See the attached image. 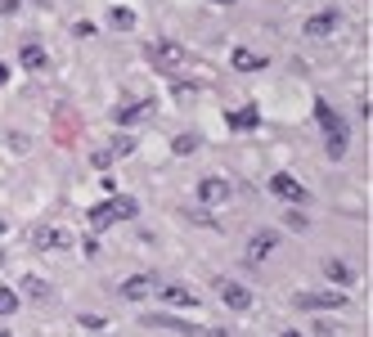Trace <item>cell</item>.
I'll return each instance as SVG.
<instances>
[{"label":"cell","mask_w":373,"mask_h":337,"mask_svg":"<svg viewBox=\"0 0 373 337\" xmlns=\"http://www.w3.org/2000/svg\"><path fill=\"white\" fill-rule=\"evenodd\" d=\"M0 337H9V329H0Z\"/></svg>","instance_id":"f546056e"},{"label":"cell","mask_w":373,"mask_h":337,"mask_svg":"<svg viewBox=\"0 0 373 337\" xmlns=\"http://www.w3.org/2000/svg\"><path fill=\"white\" fill-rule=\"evenodd\" d=\"M274 243H279V238H274L270 234V229H261V234H252V238H247V261H265V256H270L274 252Z\"/></svg>","instance_id":"ba28073f"},{"label":"cell","mask_w":373,"mask_h":337,"mask_svg":"<svg viewBox=\"0 0 373 337\" xmlns=\"http://www.w3.org/2000/svg\"><path fill=\"white\" fill-rule=\"evenodd\" d=\"M171 149H176L180 158H189V153L198 149V135H176V144H171Z\"/></svg>","instance_id":"44dd1931"},{"label":"cell","mask_w":373,"mask_h":337,"mask_svg":"<svg viewBox=\"0 0 373 337\" xmlns=\"http://www.w3.org/2000/svg\"><path fill=\"white\" fill-rule=\"evenodd\" d=\"M108 153H113V158H126V153H135V140H131V135H117Z\"/></svg>","instance_id":"7402d4cb"},{"label":"cell","mask_w":373,"mask_h":337,"mask_svg":"<svg viewBox=\"0 0 373 337\" xmlns=\"http://www.w3.org/2000/svg\"><path fill=\"white\" fill-rule=\"evenodd\" d=\"M216 293H221V302L229 306V311H252V293H247L243 283H234V279H221Z\"/></svg>","instance_id":"8992f818"},{"label":"cell","mask_w":373,"mask_h":337,"mask_svg":"<svg viewBox=\"0 0 373 337\" xmlns=\"http://www.w3.org/2000/svg\"><path fill=\"white\" fill-rule=\"evenodd\" d=\"M14 311H18V293H14V288H0V315L9 320Z\"/></svg>","instance_id":"ac0fdd59"},{"label":"cell","mask_w":373,"mask_h":337,"mask_svg":"<svg viewBox=\"0 0 373 337\" xmlns=\"http://www.w3.org/2000/svg\"><path fill=\"white\" fill-rule=\"evenodd\" d=\"M333 27H338V14H315V18H306V36H329Z\"/></svg>","instance_id":"7c38bea8"},{"label":"cell","mask_w":373,"mask_h":337,"mask_svg":"<svg viewBox=\"0 0 373 337\" xmlns=\"http://www.w3.org/2000/svg\"><path fill=\"white\" fill-rule=\"evenodd\" d=\"M18 59H23V67H27V72H41V67H45V50H41V45H32V41H27Z\"/></svg>","instance_id":"4fadbf2b"},{"label":"cell","mask_w":373,"mask_h":337,"mask_svg":"<svg viewBox=\"0 0 373 337\" xmlns=\"http://www.w3.org/2000/svg\"><path fill=\"white\" fill-rule=\"evenodd\" d=\"M315 117H320V126H324V144H329V158H342L347 153V126H342V117L329 108V104H315Z\"/></svg>","instance_id":"6da1fadb"},{"label":"cell","mask_w":373,"mask_h":337,"mask_svg":"<svg viewBox=\"0 0 373 337\" xmlns=\"http://www.w3.org/2000/svg\"><path fill=\"white\" fill-rule=\"evenodd\" d=\"M283 220H288V225H292V229H306V225H310V220H306V216H301V211H288V216H283Z\"/></svg>","instance_id":"cb8c5ba5"},{"label":"cell","mask_w":373,"mask_h":337,"mask_svg":"<svg viewBox=\"0 0 373 337\" xmlns=\"http://www.w3.org/2000/svg\"><path fill=\"white\" fill-rule=\"evenodd\" d=\"M153 113V99L149 104H126V108H117L113 113V117H117V126H135V122H144Z\"/></svg>","instance_id":"8fae6325"},{"label":"cell","mask_w":373,"mask_h":337,"mask_svg":"<svg viewBox=\"0 0 373 337\" xmlns=\"http://www.w3.org/2000/svg\"><path fill=\"white\" fill-rule=\"evenodd\" d=\"M149 63L162 67V72H180V67H185V45H176V41H153V45H149Z\"/></svg>","instance_id":"3957f363"},{"label":"cell","mask_w":373,"mask_h":337,"mask_svg":"<svg viewBox=\"0 0 373 337\" xmlns=\"http://www.w3.org/2000/svg\"><path fill=\"white\" fill-rule=\"evenodd\" d=\"M256 117H261V113L252 108V104H247V108H238V113H229V126L234 131H247V126H256Z\"/></svg>","instance_id":"2e32d148"},{"label":"cell","mask_w":373,"mask_h":337,"mask_svg":"<svg viewBox=\"0 0 373 337\" xmlns=\"http://www.w3.org/2000/svg\"><path fill=\"white\" fill-rule=\"evenodd\" d=\"M234 198V185H229L225 176H207V180H198V202L203 207H221V202Z\"/></svg>","instance_id":"277c9868"},{"label":"cell","mask_w":373,"mask_h":337,"mask_svg":"<svg viewBox=\"0 0 373 337\" xmlns=\"http://www.w3.org/2000/svg\"><path fill=\"white\" fill-rule=\"evenodd\" d=\"M135 198H113V202H103V207H94L90 211V229H94V234H103V229H108L113 225V220H131V216H135Z\"/></svg>","instance_id":"7a4b0ae2"},{"label":"cell","mask_w":373,"mask_h":337,"mask_svg":"<svg viewBox=\"0 0 373 337\" xmlns=\"http://www.w3.org/2000/svg\"><path fill=\"white\" fill-rule=\"evenodd\" d=\"M207 5H221L225 9V5H234V0H207Z\"/></svg>","instance_id":"4316f807"},{"label":"cell","mask_w":373,"mask_h":337,"mask_svg":"<svg viewBox=\"0 0 373 337\" xmlns=\"http://www.w3.org/2000/svg\"><path fill=\"white\" fill-rule=\"evenodd\" d=\"M324 270H329V279H338V283H347V279H351L347 261H324Z\"/></svg>","instance_id":"ffe728a7"},{"label":"cell","mask_w":373,"mask_h":337,"mask_svg":"<svg viewBox=\"0 0 373 337\" xmlns=\"http://www.w3.org/2000/svg\"><path fill=\"white\" fill-rule=\"evenodd\" d=\"M23 293H27V297H36V302H41V297H45V293H50V288H45V279H36V274H27V279H23Z\"/></svg>","instance_id":"d6986e66"},{"label":"cell","mask_w":373,"mask_h":337,"mask_svg":"<svg viewBox=\"0 0 373 337\" xmlns=\"http://www.w3.org/2000/svg\"><path fill=\"white\" fill-rule=\"evenodd\" d=\"M185 220H194V225H216V220H212V211H207V207H194V211H185Z\"/></svg>","instance_id":"603a6c76"},{"label":"cell","mask_w":373,"mask_h":337,"mask_svg":"<svg viewBox=\"0 0 373 337\" xmlns=\"http://www.w3.org/2000/svg\"><path fill=\"white\" fill-rule=\"evenodd\" d=\"M108 23L117 27V32H126V27H135V14H131V9H122V5H117V9H108Z\"/></svg>","instance_id":"e0dca14e"},{"label":"cell","mask_w":373,"mask_h":337,"mask_svg":"<svg viewBox=\"0 0 373 337\" xmlns=\"http://www.w3.org/2000/svg\"><path fill=\"white\" fill-rule=\"evenodd\" d=\"M279 337H301V333H292V329H288V333H279Z\"/></svg>","instance_id":"f1b7e54d"},{"label":"cell","mask_w":373,"mask_h":337,"mask_svg":"<svg viewBox=\"0 0 373 337\" xmlns=\"http://www.w3.org/2000/svg\"><path fill=\"white\" fill-rule=\"evenodd\" d=\"M234 67L238 72H256V67H265L261 54H252V50H234Z\"/></svg>","instance_id":"9a60e30c"},{"label":"cell","mask_w":373,"mask_h":337,"mask_svg":"<svg viewBox=\"0 0 373 337\" xmlns=\"http://www.w3.org/2000/svg\"><path fill=\"white\" fill-rule=\"evenodd\" d=\"M162 297H167L171 306H198V297L189 293V288H180V283H171V288H162Z\"/></svg>","instance_id":"5bb4252c"},{"label":"cell","mask_w":373,"mask_h":337,"mask_svg":"<svg viewBox=\"0 0 373 337\" xmlns=\"http://www.w3.org/2000/svg\"><path fill=\"white\" fill-rule=\"evenodd\" d=\"M0 14H18V0H0Z\"/></svg>","instance_id":"484cf974"},{"label":"cell","mask_w":373,"mask_h":337,"mask_svg":"<svg viewBox=\"0 0 373 337\" xmlns=\"http://www.w3.org/2000/svg\"><path fill=\"white\" fill-rule=\"evenodd\" d=\"M90 162H94V167H113V153H108V149H99V153H94Z\"/></svg>","instance_id":"d4e9b609"},{"label":"cell","mask_w":373,"mask_h":337,"mask_svg":"<svg viewBox=\"0 0 373 337\" xmlns=\"http://www.w3.org/2000/svg\"><path fill=\"white\" fill-rule=\"evenodd\" d=\"M0 81H9V67L5 63H0Z\"/></svg>","instance_id":"83f0119b"},{"label":"cell","mask_w":373,"mask_h":337,"mask_svg":"<svg viewBox=\"0 0 373 337\" xmlns=\"http://www.w3.org/2000/svg\"><path fill=\"white\" fill-rule=\"evenodd\" d=\"M301 311H320V306H347V293H297Z\"/></svg>","instance_id":"52a82bcc"},{"label":"cell","mask_w":373,"mask_h":337,"mask_svg":"<svg viewBox=\"0 0 373 337\" xmlns=\"http://www.w3.org/2000/svg\"><path fill=\"white\" fill-rule=\"evenodd\" d=\"M149 293H153V279L149 274H131L126 283H122V297H126V302H144Z\"/></svg>","instance_id":"30bf717a"},{"label":"cell","mask_w":373,"mask_h":337,"mask_svg":"<svg viewBox=\"0 0 373 337\" xmlns=\"http://www.w3.org/2000/svg\"><path fill=\"white\" fill-rule=\"evenodd\" d=\"M270 189L279 198H288V202H301L306 198V185H297V176H288V171H279V176L270 180Z\"/></svg>","instance_id":"9c48e42d"},{"label":"cell","mask_w":373,"mask_h":337,"mask_svg":"<svg viewBox=\"0 0 373 337\" xmlns=\"http://www.w3.org/2000/svg\"><path fill=\"white\" fill-rule=\"evenodd\" d=\"M0 261H5V252H0Z\"/></svg>","instance_id":"4dcf8cb0"},{"label":"cell","mask_w":373,"mask_h":337,"mask_svg":"<svg viewBox=\"0 0 373 337\" xmlns=\"http://www.w3.org/2000/svg\"><path fill=\"white\" fill-rule=\"evenodd\" d=\"M32 243L41 247V252H72V247H76V238L68 234V229H54V225H41V229H36V234H32Z\"/></svg>","instance_id":"5b68a950"}]
</instances>
